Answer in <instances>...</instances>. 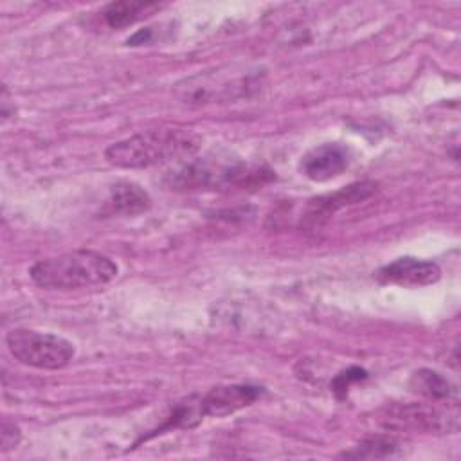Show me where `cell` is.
Here are the masks:
<instances>
[{
    "mask_svg": "<svg viewBox=\"0 0 461 461\" xmlns=\"http://www.w3.org/2000/svg\"><path fill=\"white\" fill-rule=\"evenodd\" d=\"M9 92H7V88L4 86L2 88V97H0V104H2V119H7L9 115H11V112H9Z\"/></svg>",
    "mask_w": 461,
    "mask_h": 461,
    "instance_id": "cell-17",
    "label": "cell"
},
{
    "mask_svg": "<svg viewBox=\"0 0 461 461\" xmlns=\"http://www.w3.org/2000/svg\"><path fill=\"white\" fill-rule=\"evenodd\" d=\"M5 344L20 364L36 369H61L76 355L74 344L65 337L27 328L11 330L5 335Z\"/></svg>",
    "mask_w": 461,
    "mask_h": 461,
    "instance_id": "cell-3",
    "label": "cell"
},
{
    "mask_svg": "<svg viewBox=\"0 0 461 461\" xmlns=\"http://www.w3.org/2000/svg\"><path fill=\"white\" fill-rule=\"evenodd\" d=\"M412 393L427 398L429 402H450L457 398L456 385L434 369H418L409 378Z\"/></svg>",
    "mask_w": 461,
    "mask_h": 461,
    "instance_id": "cell-11",
    "label": "cell"
},
{
    "mask_svg": "<svg viewBox=\"0 0 461 461\" xmlns=\"http://www.w3.org/2000/svg\"><path fill=\"white\" fill-rule=\"evenodd\" d=\"M200 148V137L184 128L148 130L117 140L104 149L108 164L122 169H142L175 160H187Z\"/></svg>",
    "mask_w": 461,
    "mask_h": 461,
    "instance_id": "cell-1",
    "label": "cell"
},
{
    "mask_svg": "<svg viewBox=\"0 0 461 461\" xmlns=\"http://www.w3.org/2000/svg\"><path fill=\"white\" fill-rule=\"evenodd\" d=\"M160 5L155 2H112L103 9V20L112 29L128 27L155 11H158Z\"/></svg>",
    "mask_w": 461,
    "mask_h": 461,
    "instance_id": "cell-12",
    "label": "cell"
},
{
    "mask_svg": "<svg viewBox=\"0 0 461 461\" xmlns=\"http://www.w3.org/2000/svg\"><path fill=\"white\" fill-rule=\"evenodd\" d=\"M349 149L340 142H326L310 149L299 164L301 173L313 182H326L340 176L349 166Z\"/></svg>",
    "mask_w": 461,
    "mask_h": 461,
    "instance_id": "cell-8",
    "label": "cell"
},
{
    "mask_svg": "<svg viewBox=\"0 0 461 461\" xmlns=\"http://www.w3.org/2000/svg\"><path fill=\"white\" fill-rule=\"evenodd\" d=\"M402 445L387 436H375L360 441L351 450L344 452L342 457H355V459H384V457H396L402 456Z\"/></svg>",
    "mask_w": 461,
    "mask_h": 461,
    "instance_id": "cell-14",
    "label": "cell"
},
{
    "mask_svg": "<svg viewBox=\"0 0 461 461\" xmlns=\"http://www.w3.org/2000/svg\"><path fill=\"white\" fill-rule=\"evenodd\" d=\"M385 425L400 430L420 432H456L459 427V414L456 407L441 409L438 405L411 403L394 405L385 414Z\"/></svg>",
    "mask_w": 461,
    "mask_h": 461,
    "instance_id": "cell-5",
    "label": "cell"
},
{
    "mask_svg": "<svg viewBox=\"0 0 461 461\" xmlns=\"http://www.w3.org/2000/svg\"><path fill=\"white\" fill-rule=\"evenodd\" d=\"M117 265L112 258L88 249H77L34 263L31 279L47 290H77L101 286L117 277Z\"/></svg>",
    "mask_w": 461,
    "mask_h": 461,
    "instance_id": "cell-2",
    "label": "cell"
},
{
    "mask_svg": "<svg viewBox=\"0 0 461 461\" xmlns=\"http://www.w3.org/2000/svg\"><path fill=\"white\" fill-rule=\"evenodd\" d=\"M203 418H207V416H205V411H203V405H202V394H191V396L184 398L182 402H178L173 407L167 420L153 434L146 436L144 439H148L151 436H157V434H162L164 430H169V429H193L198 423H202Z\"/></svg>",
    "mask_w": 461,
    "mask_h": 461,
    "instance_id": "cell-13",
    "label": "cell"
},
{
    "mask_svg": "<svg viewBox=\"0 0 461 461\" xmlns=\"http://www.w3.org/2000/svg\"><path fill=\"white\" fill-rule=\"evenodd\" d=\"M108 202L112 212L122 216H137L151 207V198L148 191L130 180H121L113 184Z\"/></svg>",
    "mask_w": 461,
    "mask_h": 461,
    "instance_id": "cell-10",
    "label": "cell"
},
{
    "mask_svg": "<svg viewBox=\"0 0 461 461\" xmlns=\"http://www.w3.org/2000/svg\"><path fill=\"white\" fill-rule=\"evenodd\" d=\"M20 439H22L20 427H18L14 421L4 418V420H2V432H0L2 452H9V450L16 448L18 443H20Z\"/></svg>",
    "mask_w": 461,
    "mask_h": 461,
    "instance_id": "cell-16",
    "label": "cell"
},
{
    "mask_svg": "<svg viewBox=\"0 0 461 461\" xmlns=\"http://www.w3.org/2000/svg\"><path fill=\"white\" fill-rule=\"evenodd\" d=\"M259 86V74H232L230 72H200L185 77L176 85V95L185 104H207L247 95L249 90Z\"/></svg>",
    "mask_w": 461,
    "mask_h": 461,
    "instance_id": "cell-4",
    "label": "cell"
},
{
    "mask_svg": "<svg viewBox=\"0 0 461 461\" xmlns=\"http://www.w3.org/2000/svg\"><path fill=\"white\" fill-rule=\"evenodd\" d=\"M376 189L375 182L364 180V182H355L349 184L339 191L328 193V194H321L315 196L312 200H308V203L304 205V211L301 214V225L304 229H319L322 227L337 211L348 207V205H355L360 203L364 200H367Z\"/></svg>",
    "mask_w": 461,
    "mask_h": 461,
    "instance_id": "cell-6",
    "label": "cell"
},
{
    "mask_svg": "<svg viewBox=\"0 0 461 461\" xmlns=\"http://www.w3.org/2000/svg\"><path fill=\"white\" fill-rule=\"evenodd\" d=\"M375 277L382 285H398L405 288H418L436 283L441 277V270L436 263L403 256L376 270Z\"/></svg>",
    "mask_w": 461,
    "mask_h": 461,
    "instance_id": "cell-7",
    "label": "cell"
},
{
    "mask_svg": "<svg viewBox=\"0 0 461 461\" xmlns=\"http://www.w3.org/2000/svg\"><path fill=\"white\" fill-rule=\"evenodd\" d=\"M366 376H367V373H366L362 367L353 366V367H349V369H346V371H340V373L333 378V382H331V391L337 394V398H344V396L348 394L349 385L355 384V382L364 380Z\"/></svg>",
    "mask_w": 461,
    "mask_h": 461,
    "instance_id": "cell-15",
    "label": "cell"
},
{
    "mask_svg": "<svg viewBox=\"0 0 461 461\" xmlns=\"http://www.w3.org/2000/svg\"><path fill=\"white\" fill-rule=\"evenodd\" d=\"M263 394H265V389L261 385H252V384L218 385L202 394V405H203L205 416L223 418V416L234 414L240 409L252 405Z\"/></svg>",
    "mask_w": 461,
    "mask_h": 461,
    "instance_id": "cell-9",
    "label": "cell"
}]
</instances>
